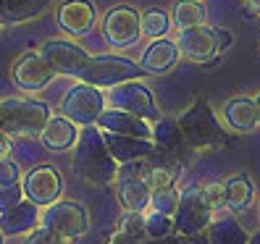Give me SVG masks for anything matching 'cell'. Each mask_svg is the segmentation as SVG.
Listing matches in <instances>:
<instances>
[{"mask_svg":"<svg viewBox=\"0 0 260 244\" xmlns=\"http://www.w3.org/2000/svg\"><path fill=\"white\" fill-rule=\"evenodd\" d=\"M21 200H24V187L21 184L0 187V213H8L11 207H16Z\"/></svg>","mask_w":260,"mask_h":244,"instance_id":"cell-33","label":"cell"},{"mask_svg":"<svg viewBox=\"0 0 260 244\" xmlns=\"http://www.w3.org/2000/svg\"><path fill=\"white\" fill-rule=\"evenodd\" d=\"M50 3L53 0H3V6H0V21H3V26L32 21L40 13L48 11Z\"/></svg>","mask_w":260,"mask_h":244,"instance_id":"cell-22","label":"cell"},{"mask_svg":"<svg viewBox=\"0 0 260 244\" xmlns=\"http://www.w3.org/2000/svg\"><path fill=\"white\" fill-rule=\"evenodd\" d=\"M223 189H226V207L232 213H242L252 205V197H255V189H252V181L247 173H234L223 181Z\"/></svg>","mask_w":260,"mask_h":244,"instance_id":"cell-24","label":"cell"},{"mask_svg":"<svg viewBox=\"0 0 260 244\" xmlns=\"http://www.w3.org/2000/svg\"><path fill=\"white\" fill-rule=\"evenodd\" d=\"M244 6H247L250 11H255V13H260V0H244Z\"/></svg>","mask_w":260,"mask_h":244,"instance_id":"cell-39","label":"cell"},{"mask_svg":"<svg viewBox=\"0 0 260 244\" xmlns=\"http://www.w3.org/2000/svg\"><path fill=\"white\" fill-rule=\"evenodd\" d=\"M255 105H257V118H260V95L255 97Z\"/></svg>","mask_w":260,"mask_h":244,"instance_id":"cell-41","label":"cell"},{"mask_svg":"<svg viewBox=\"0 0 260 244\" xmlns=\"http://www.w3.org/2000/svg\"><path fill=\"white\" fill-rule=\"evenodd\" d=\"M108 102H111V108L126 111V113H132L137 118L147 121V124H155V121L160 118L155 95H152V89L145 82H140V79H129V82L113 84L108 89Z\"/></svg>","mask_w":260,"mask_h":244,"instance_id":"cell-4","label":"cell"},{"mask_svg":"<svg viewBox=\"0 0 260 244\" xmlns=\"http://www.w3.org/2000/svg\"><path fill=\"white\" fill-rule=\"evenodd\" d=\"M200 194H203V202H205L213 213L226 207V189H223L221 181H208L205 187H200Z\"/></svg>","mask_w":260,"mask_h":244,"instance_id":"cell-31","label":"cell"},{"mask_svg":"<svg viewBox=\"0 0 260 244\" xmlns=\"http://www.w3.org/2000/svg\"><path fill=\"white\" fill-rule=\"evenodd\" d=\"M40 226L50 228V231L66 236V239H76V236L87 234L89 216L79 202L55 200L53 205L45 207V213H40Z\"/></svg>","mask_w":260,"mask_h":244,"instance_id":"cell-8","label":"cell"},{"mask_svg":"<svg viewBox=\"0 0 260 244\" xmlns=\"http://www.w3.org/2000/svg\"><path fill=\"white\" fill-rule=\"evenodd\" d=\"M21 181V168L11 158H0V187L19 184Z\"/></svg>","mask_w":260,"mask_h":244,"instance_id":"cell-34","label":"cell"},{"mask_svg":"<svg viewBox=\"0 0 260 244\" xmlns=\"http://www.w3.org/2000/svg\"><path fill=\"white\" fill-rule=\"evenodd\" d=\"M105 111V95L92 84H74L63 102H60V113L69 121H74L76 126H95L98 116Z\"/></svg>","mask_w":260,"mask_h":244,"instance_id":"cell-6","label":"cell"},{"mask_svg":"<svg viewBox=\"0 0 260 244\" xmlns=\"http://www.w3.org/2000/svg\"><path fill=\"white\" fill-rule=\"evenodd\" d=\"M176 63H179V48H176V40H168V37L150 40V45L140 58V68L152 76H163L174 71Z\"/></svg>","mask_w":260,"mask_h":244,"instance_id":"cell-15","label":"cell"},{"mask_svg":"<svg viewBox=\"0 0 260 244\" xmlns=\"http://www.w3.org/2000/svg\"><path fill=\"white\" fill-rule=\"evenodd\" d=\"M145 71L134 63L132 58L121 55H92L89 63L84 66L79 82L92 84V87H113L129 79H142Z\"/></svg>","mask_w":260,"mask_h":244,"instance_id":"cell-5","label":"cell"},{"mask_svg":"<svg viewBox=\"0 0 260 244\" xmlns=\"http://www.w3.org/2000/svg\"><path fill=\"white\" fill-rule=\"evenodd\" d=\"M108 244H137V241H132L126 234H121V231H116L111 239H108Z\"/></svg>","mask_w":260,"mask_h":244,"instance_id":"cell-38","label":"cell"},{"mask_svg":"<svg viewBox=\"0 0 260 244\" xmlns=\"http://www.w3.org/2000/svg\"><path fill=\"white\" fill-rule=\"evenodd\" d=\"M181 244H208V234H192V236H184Z\"/></svg>","mask_w":260,"mask_h":244,"instance_id":"cell-37","label":"cell"},{"mask_svg":"<svg viewBox=\"0 0 260 244\" xmlns=\"http://www.w3.org/2000/svg\"><path fill=\"white\" fill-rule=\"evenodd\" d=\"M24 197L29 202H35L37 207H48L55 200H60V192H63V179H60L58 168L53 165H37L24 176Z\"/></svg>","mask_w":260,"mask_h":244,"instance_id":"cell-13","label":"cell"},{"mask_svg":"<svg viewBox=\"0 0 260 244\" xmlns=\"http://www.w3.org/2000/svg\"><path fill=\"white\" fill-rule=\"evenodd\" d=\"M24 244H69V239L50 231V228H45V226H37V228H32V231L26 234Z\"/></svg>","mask_w":260,"mask_h":244,"instance_id":"cell-32","label":"cell"},{"mask_svg":"<svg viewBox=\"0 0 260 244\" xmlns=\"http://www.w3.org/2000/svg\"><path fill=\"white\" fill-rule=\"evenodd\" d=\"M247 244H260V231H257L255 236H250V241H247Z\"/></svg>","mask_w":260,"mask_h":244,"instance_id":"cell-40","label":"cell"},{"mask_svg":"<svg viewBox=\"0 0 260 244\" xmlns=\"http://www.w3.org/2000/svg\"><path fill=\"white\" fill-rule=\"evenodd\" d=\"M247 241H250V234L242 228L239 221H234V216L210 221L208 226V244H247Z\"/></svg>","mask_w":260,"mask_h":244,"instance_id":"cell-25","label":"cell"},{"mask_svg":"<svg viewBox=\"0 0 260 244\" xmlns=\"http://www.w3.org/2000/svg\"><path fill=\"white\" fill-rule=\"evenodd\" d=\"M152 142H155L158 150L168 152V155H174V158H181V152L187 147L176 118H158L155 124H152Z\"/></svg>","mask_w":260,"mask_h":244,"instance_id":"cell-23","label":"cell"},{"mask_svg":"<svg viewBox=\"0 0 260 244\" xmlns=\"http://www.w3.org/2000/svg\"><path fill=\"white\" fill-rule=\"evenodd\" d=\"M103 37L113 48H132L140 42L142 29H140V11L132 6H116L103 16Z\"/></svg>","mask_w":260,"mask_h":244,"instance_id":"cell-10","label":"cell"},{"mask_svg":"<svg viewBox=\"0 0 260 244\" xmlns=\"http://www.w3.org/2000/svg\"><path fill=\"white\" fill-rule=\"evenodd\" d=\"M194 3H203V0H194Z\"/></svg>","mask_w":260,"mask_h":244,"instance_id":"cell-44","label":"cell"},{"mask_svg":"<svg viewBox=\"0 0 260 244\" xmlns=\"http://www.w3.org/2000/svg\"><path fill=\"white\" fill-rule=\"evenodd\" d=\"M0 32H3V21H0Z\"/></svg>","mask_w":260,"mask_h":244,"instance_id":"cell-43","label":"cell"},{"mask_svg":"<svg viewBox=\"0 0 260 244\" xmlns=\"http://www.w3.org/2000/svg\"><path fill=\"white\" fill-rule=\"evenodd\" d=\"M53 79H55V71L48 66V60H45L37 50L19 55L11 66V82L16 84L21 92H29V95L42 92Z\"/></svg>","mask_w":260,"mask_h":244,"instance_id":"cell-11","label":"cell"},{"mask_svg":"<svg viewBox=\"0 0 260 244\" xmlns=\"http://www.w3.org/2000/svg\"><path fill=\"white\" fill-rule=\"evenodd\" d=\"M168 26H171V19L160 8H147L140 13V29H142V37H147V40L166 37Z\"/></svg>","mask_w":260,"mask_h":244,"instance_id":"cell-26","label":"cell"},{"mask_svg":"<svg viewBox=\"0 0 260 244\" xmlns=\"http://www.w3.org/2000/svg\"><path fill=\"white\" fill-rule=\"evenodd\" d=\"M98 21V8L92 0H66L58 8V24L71 37H84Z\"/></svg>","mask_w":260,"mask_h":244,"instance_id":"cell-14","label":"cell"},{"mask_svg":"<svg viewBox=\"0 0 260 244\" xmlns=\"http://www.w3.org/2000/svg\"><path fill=\"white\" fill-rule=\"evenodd\" d=\"M105 147H108L111 158L121 163H132V160H145L155 152V142L152 140H140V136H124V134H111L103 131Z\"/></svg>","mask_w":260,"mask_h":244,"instance_id":"cell-17","label":"cell"},{"mask_svg":"<svg viewBox=\"0 0 260 244\" xmlns=\"http://www.w3.org/2000/svg\"><path fill=\"white\" fill-rule=\"evenodd\" d=\"M216 42H218V53H226L229 48H232V42H234V37L226 32V29H218L216 26Z\"/></svg>","mask_w":260,"mask_h":244,"instance_id":"cell-35","label":"cell"},{"mask_svg":"<svg viewBox=\"0 0 260 244\" xmlns=\"http://www.w3.org/2000/svg\"><path fill=\"white\" fill-rule=\"evenodd\" d=\"M174 24L179 29H189V26H200L205 24V8L194 0H181L174 8Z\"/></svg>","mask_w":260,"mask_h":244,"instance_id":"cell-27","label":"cell"},{"mask_svg":"<svg viewBox=\"0 0 260 244\" xmlns=\"http://www.w3.org/2000/svg\"><path fill=\"white\" fill-rule=\"evenodd\" d=\"M213 221V210L203 202L200 187H187L184 192H179V205L174 213V231L176 236H192L208 231V226Z\"/></svg>","mask_w":260,"mask_h":244,"instance_id":"cell-7","label":"cell"},{"mask_svg":"<svg viewBox=\"0 0 260 244\" xmlns=\"http://www.w3.org/2000/svg\"><path fill=\"white\" fill-rule=\"evenodd\" d=\"M50 105L32 97L0 100V131L8 136H40L50 121Z\"/></svg>","mask_w":260,"mask_h":244,"instance_id":"cell-3","label":"cell"},{"mask_svg":"<svg viewBox=\"0 0 260 244\" xmlns=\"http://www.w3.org/2000/svg\"><path fill=\"white\" fill-rule=\"evenodd\" d=\"M95 126L100 131H111V134H124V136H140V140H152V129L147 121L137 118L126 111L118 108H108L103 111L95 121Z\"/></svg>","mask_w":260,"mask_h":244,"instance_id":"cell-16","label":"cell"},{"mask_svg":"<svg viewBox=\"0 0 260 244\" xmlns=\"http://www.w3.org/2000/svg\"><path fill=\"white\" fill-rule=\"evenodd\" d=\"M118 231L126 234L132 241L137 244H145L147 241V223H145V213H134V210H126L121 216V223H118Z\"/></svg>","mask_w":260,"mask_h":244,"instance_id":"cell-28","label":"cell"},{"mask_svg":"<svg viewBox=\"0 0 260 244\" xmlns=\"http://www.w3.org/2000/svg\"><path fill=\"white\" fill-rule=\"evenodd\" d=\"M176 124L184 136V145L194 152H208V150H218L229 142V136L221 126L218 116L213 113L210 102L203 97L197 100L192 108H187L176 118Z\"/></svg>","mask_w":260,"mask_h":244,"instance_id":"cell-2","label":"cell"},{"mask_svg":"<svg viewBox=\"0 0 260 244\" xmlns=\"http://www.w3.org/2000/svg\"><path fill=\"white\" fill-rule=\"evenodd\" d=\"M40 226V207L29 200H21L8 213H0V231L6 236H21Z\"/></svg>","mask_w":260,"mask_h":244,"instance_id":"cell-19","label":"cell"},{"mask_svg":"<svg viewBox=\"0 0 260 244\" xmlns=\"http://www.w3.org/2000/svg\"><path fill=\"white\" fill-rule=\"evenodd\" d=\"M71 150H74V160H71L74 173L82 181L95 187H105L111 181H116L118 163L111 158L103 140V131L98 126H82L79 136H76V145Z\"/></svg>","mask_w":260,"mask_h":244,"instance_id":"cell-1","label":"cell"},{"mask_svg":"<svg viewBox=\"0 0 260 244\" xmlns=\"http://www.w3.org/2000/svg\"><path fill=\"white\" fill-rule=\"evenodd\" d=\"M0 6H3V0H0Z\"/></svg>","mask_w":260,"mask_h":244,"instance_id":"cell-45","label":"cell"},{"mask_svg":"<svg viewBox=\"0 0 260 244\" xmlns=\"http://www.w3.org/2000/svg\"><path fill=\"white\" fill-rule=\"evenodd\" d=\"M76 136H79V126L60 113V116H50V121L45 124V129L40 134V140L48 150L63 152V150H71L76 145Z\"/></svg>","mask_w":260,"mask_h":244,"instance_id":"cell-20","label":"cell"},{"mask_svg":"<svg viewBox=\"0 0 260 244\" xmlns=\"http://www.w3.org/2000/svg\"><path fill=\"white\" fill-rule=\"evenodd\" d=\"M118 200L124 205V210L145 213L150 207V184L142 176L132 179H118Z\"/></svg>","mask_w":260,"mask_h":244,"instance_id":"cell-21","label":"cell"},{"mask_svg":"<svg viewBox=\"0 0 260 244\" xmlns=\"http://www.w3.org/2000/svg\"><path fill=\"white\" fill-rule=\"evenodd\" d=\"M223 121L232 131H239V134H247V131H255L260 126V118H257V105L255 100L250 97H232L223 102Z\"/></svg>","mask_w":260,"mask_h":244,"instance_id":"cell-18","label":"cell"},{"mask_svg":"<svg viewBox=\"0 0 260 244\" xmlns=\"http://www.w3.org/2000/svg\"><path fill=\"white\" fill-rule=\"evenodd\" d=\"M147 223V239H166L174 236V216H166V213H155L152 210L150 216H145Z\"/></svg>","mask_w":260,"mask_h":244,"instance_id":"cell-30","label":"cell"},{"mask_svg":"<svg viewBox=\"0 0 260 244\" xmlns=\"http://www.w3.org/2000/svg\"><path fill=\"white\" fill-rule=\"evenodd\" d=\"M176 48H179V55H184L192 63H213L221 55L218 42H216V26H205V24L179 29Z\"/></svg>","mask_w":260,"mask_h":244,"instance_id":"cell-12","label":"cell"},{"mask_svg":"<svg viewBox=\"0 0 260 244\" xmlns=\"http://www.w3.org/2000/svg\"><path fill=\"white\" fill-rule=\"evenodd\" d=\"M176 205H179V189L176 187H163V189H152L150 192V207L155 213L174 216Z\"/></svg>","mask_w":260,"mask_h":244,"instance_id":"cell-29","label":"cell"},{"mask_svg":"<svg viewBox=\"0 0 260 244\" xmlns=\"http://www.w3.org/2000/svg\"><path fill=\"white\" fill-rule=\"evenodd\" d=\"M37 53L48 60V66L55 74L71 76V79H79L84 66L89 63V58H92L84 48H79V45L71 42V40H48V42L40 45Z\"/></svg>","mask_w":260,"mask_h":244,"instance_id":"cell-9","label":"cell"},{"mask_svg":"<svg viewBox=\"0 0 260 244\" xmlns=\"http://www.w3.org/2000/svg\"><path fill=\"white\" fill-rule=\"evenodd\" d=\"M3 239H6V234H3V231H0V244H3Z\"/></svg>","mask_w":260,"mask_h":244,"instance_id":"cell-42","label":"cell"},{"mask_svg":"<svg viewBox=\"0 0 260 244\" xmlns=\"http://www.w3.org/2000/svg\"><path fill=\"white\" fill-rule=\"evenodd\" d=\"M11 155V140H8V134L0 131V158H8Z\"/></svg>","mask_w":260,"mask_h":244,"instance_id":"cell-36","label":"cell"}]
</instances>
